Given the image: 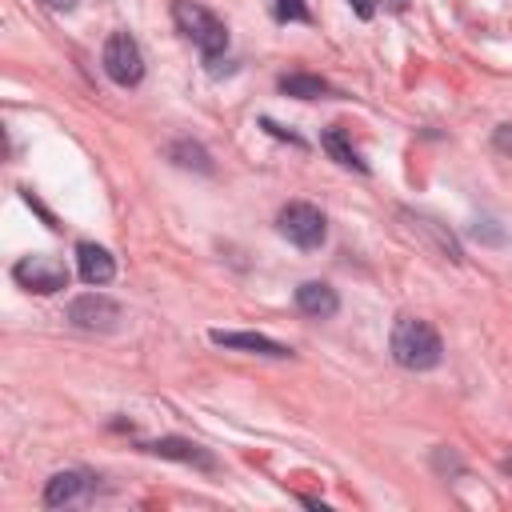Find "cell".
<instances>
[{"label":"cell","instance_id":"cell-21","mask_svg":"<svg viewBox=\"0 0 512 512\" xmlns=\"http://www.w3.org/2000/svg\"><path fill=\"white\" fill-rule=\"evenodd\" d=\"M504 468H508V472H512V460H508V464H504Z\"/></svg>","mask_w":512,"mask_h":512},{"label":"cell","instance_id":"cell-12","mask_svg":"<svg viewBox=\"0 0 512 512\" xmlns=\"http://www.w3.org/2000/svg\"><path fill=\"white\" fill-rule=\"evenodd\" d=\"M280 92H284V96H296V100H320V96H332L328 80L308 76V72H288V76H280Z\"/></svg>","mask_w":512,"mask_h":512},{"label":"cell","instance_id":"cell-5","mask_svg":"<svg viewBox=\"0 0 512 512\" xmlns=\"http://www.w3.org/2000/svg\"><path fill=\"white\" fill-rule=\"evenodd\" d=\"M100 60H104L108 80H116L120 88H132V84H140V76H144V52H140V44H136L128 32H112Z\"/></svg>","mask_w":512,"mask_h":512},{"label":"cell","instance_id":"cell-9","mask_svg":"<svg viewBox=\"0 0 512 512\" xmlns=\"http://www.w3.org/2000/svg\"><path fill=\"white\" fill-rule=\"evenodd\" d=\"M296 308H300L304 316L328 320V316H336L340 296H336V288H332V284H324V280H304V284L296 288Z\"/></svg>","mask_w":512,"mask_h":512},{"label":"cell","instance_id":"cell-17","mask_svg":"<svg viewBox=\"0 0 512 512\" xmlns=\"http://www.w3.org/2000/svg\"><path fill=\"white\" fill-rule=\"evenodd\" d=\"M348 4L356 8L360 20H372V16H376V0H348Z\"/></svg>","mask_w":512,"mask_h":512},{"label":"cell","instance_id":"cell-18","mask_svg":"<svg viewBox=\"0 0 512 512\" xmlns=\"http://www.w3.org/2000/svg\"><path fill=\"white\" fill-rule=\"evenodd\" d=\"M496 148H500V152H512V128H508V124L496 128Z\"/></svg>","mask_w":512,"mask_h":512},{"label":"cell","instance_id":"cell-14","mask_svg":"<svg viewBox=\"0 0 512 512\" xmlns=\"http://www.w3.org/2000/svg\"><path fill=\"white\" fill-rule=\"evenodd\" d=\"M404 220H412V228H416V232H424V236L440 248V256H444V260L460 264V244L452 240V232H444V228H440L436 220H428V216H412V212H404Z\"/></svg>","mask_w":512,"mask_h":512},{"label":"cell","instance_id":"cell-16","mask_svg":"<svg viewBox=\"0 0 512 512\" xmlns=\"http://www.w3.org/2000/svg\"><path fill=\"white\" fill-rule=\"evenodd\" d=\"M272 12H276V20H300V24L312 20V12H308L304 0H272Z\"/></svg>","mask_w":512,"mask_h":512},{"label":"cell","instance_id":"cell-19","mask_svg":"<svg viewBox=\"0 0 512 512\" xmlns=\"http://www.w3.org/2000/svg\"><path fill=\"white\" fill-rule=\"evenodd\" d=\"M44 4H48L52 12H72V8L80 4V0H44Z\"/></svg>","mask_w":512,"mask_h":512},{"label":"cell","instance_id":"cell-20","mask_svg":"<svg viewBox=\"0 0 512 512\" xmlns=\"http://www.w3.org/2000/svg\"><path fill=\"white\" fill-rule=\"evenodd\" d=\"M384 4H388L392 12H404V8H408V0H384Z\"/></svg>","mask_w":512,"mask_h":512},{"label":"cell","instance_id":"cell-8","mask_svg":"<svg viewBox=\"0 0 512 512\" xmlns=\"http://www.w3.org/2000/svg\"><path fill=\"white\" fill-rule=\"evenodd\" d=\"M76 268H80V280L92 284V288H100V284H108L116 276V260L108 256V248H100L92 240L76 244Z\"/></svg>","mask_w":512,"mask_h":512},{"label":"cell","instance_id":"cell-2","mask_svg":"<svg viewBox=\"0 0 512 512\" xmlns=\"http://www.w3.org/2000/svg\"><path fill=\"white\" fill-rule=\"evenodd\" d=\"M172 20H176V28L204 52L208 64H216L220 52L228 48V28H224V20H220L216 12H208V8H200V4H192V0H172Z\"/></svg>","mask_w":512,"mask_h":512},{"label":"cell","instance_id":"cell-6","mask_svg":"<svg viewBox=\"0 0 512 512\" xmlns=\"http://www.w3.org/2000/svg\"><path fill=\"white\" fill-rule=\"evenodd\" d=\"M68 320L76 328H84V332H112V328H120L124 308L104 292H84V296H76L68 304Z\"/></svg>","mask_w":512,"mask_h":512},{"label":"cell","instance_id":"cell-11","mask_svg":"<svg viewBox=\"0 0 512 512\" xmlns=\"http://www.w3.org/2000/svg\"><path fill=\"white\" fill-rule=\"evenodd\" d=\"M88 472H56L48 484H44V504L48 508H60V504H72L84 488H88Z\"/></svg>","mask_w":512,"mask_h":512},{"label":"cell","instance_id":"cell-3","mask_svg":"<svg viewBox=\"0 0 512 512\" xmlns=\"http://www.w3.org/2000/svg\"><path fill=\"white\" fill-rule=\"evenodd\" d=\"M280 236H288L296 248H320L324 236H328V220L316 204H304V200H292L280 208V220H276Z\"/></svg>","mask_w":512,"mask_h":512},{"label":"cell","instance_id":"cell-15","mask_svg":"<svg viewBox=\"0 0 512 512\" xmlns=\"http://www.w3.org/2000/svg\"><path fill=\"white\" fill-rule=\"evenodd\" d=\"M168 156H172L180 168H200V172L212 168V164H208V152H204L200 144H188V140H176V144L168 148Z\"/></svg>","mask_w":512,"mask_h":512},{"label":"cell","instance_id":"cell-4","mask_svg":"<svg viewBox=\"0 0 512 512\" xmlns=\"http://www.w3.org/2000/svg\"><path fill=\"white\" fill-rule=\"evenodd\" d=\"M12 276H16L20 288L40 292V296H52V292L68 288V268H64V260L44 256V252H36V256H20V260L12 264Z\"/></svg>","mask_w":512,"mask_h":512},{"label":"cell","instance_id":"cell-7","mask_svg":"<svg viewBox=\"0 0 512 512\" xmlns=\"http://www.w3.org/2000/svg\"><path fill=\"white\" fill-rule=\"evenodd\" d=\"M208 340L220 344V348H240V352H252V356H272V360H288L292 356L288 344H280V340H272L264 332H224V328H212Z\"/></svg>","mask_w":512,"mask_h":512},{"label":"cell","instance_id":"cell-13","mask_svg":"<svg viewBox=\"0 0 512 512\" xmlns=\"http://www.w3.org/2000/svg\"><path fill=\"white\" fill-rule=\"evenodd\" d=\"M320 144H324V152H328V156H332L340 168H356V172H368V164L360 160V152L348 144V136H344L340 128H324Z\"/></svg>","mask_w":512,"mask_h":512},{"label":"cell","instance_id":"cell-10","mask_svg":"<svg viewBox=\"0 0 512 512\" xmlns=\"http://www.w3.org/2000/svg\"><path fill=\"white\" fill-rule=\"evenodd\" d=\"M152 456H164V460H180V464H196V468H216V456L204 452L200 444L192 440H180V436H164V440H152L144 444Z\"/></svg>","mask_w":512,"mask_h":512},{"label":"cell","instance_id":"cell-1","mask_svg":"<svg viewBox=\"0 0 512 512\" xmlns=\"http://www.w3.org/2000/svg\"><path fill=\"white\" fill-rule=\"evenodd\" d=\"M392 360L400 368H412V372H428L444 360V340L440 332L420 320V316H400L392 324Z\"/></svg>","mask_w":512,"mask_h":512}]
</instances>
